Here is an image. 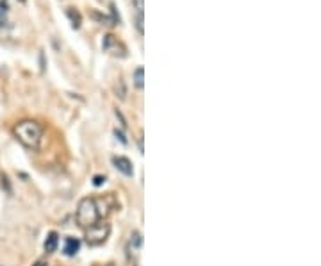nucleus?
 Segmentation results:
<instances>
[{
    "label": "nucleus",
    "mask_w": 321,
    "mask_h": 266,
    "mask_svg": "<svg viewBox=\"0 0 321 266\" xmlns=\"http://www.w3.org/2000/svg\"><path fill=\"white\" fill-rule=\"evenodd\" d=\"M34 266H49V265H47V263H45V261H38Z\"/></svg>",
    "instance_id": "obj_18"
},
{
    "label": "nucleus",
    "mask_w": 321,
    "mask_h": 266,
    "mask_svg": "<svg viewBox=\"0 0 321 266\" xmlns=\"http://www.w3.org/2000/svg\"><path fill=\"white\" fill-rule=\"evenodd\" d=\"M66 16L70 18L71 27H73V29H79L80 23H82V14H80L75 7H68L66 9Z\"/></svg>",
    "instance_id": "obj_9"
},
{
    "label": "nucleus",
    "mask_w": 321,
    "mask_h": 266,
    "mask_svg": "<svg viewBox=\"0 0 321 266\" xmlns=\"http://www.w3.org/2000/svg\"><path fill=\"white\" fill-rule=\"evenodd\" d=\"M114 91H116V97H120L121 100L125 98V95H127V91H125V84H123V80H118V84H116V88H114Z\"/></svg>",
    "instance_id": "obj_13"
},
{
    "label": "nucleus",
    "mask_w": 321,
    "mask_h": 266,
    "mask_svg": "<svg viewBox=\"0 0 321 266\" xmlns=\"http://www.w3.org/2000/svg\"><path fill=\"white\" fill-rule=\"evenodd\" d=\"M80 249V241L77 238H66L64 241V254L66 256H75Z\"/></svg>",
    "instance_id": "obj_7"
},
{
    "label": "nucleus",
    "mask_w": 321,
    "mask_h": 266,
    "mask_svg": "<svg viewBox=\"0 0 321 266\" xmlns=\"http://www.w3.org/2000/svg\"><path fill=\"white\" fill-rule=\"evenodd\" d=\"M143 68L141 66H138L136 70H134V84H136V88H139V89H143Z\"/></svg>",
    "instance_id": "obj_10"
},
{
    "label": "nucleus",
    "mask_w": 321,
    "mask_h": 266,
    "mask_svg": "<svg viewBox=\"0 0 321 266\" xmlns=\"http://www.w3.org/2000/svg\"><path fill=\"white\" fill-rule=\"evenodd\" d=\"M112 164L116 166L118 172H121L123 175H127V177H132V173H134L132 163H130L127 157H123V155H114V157H112Z\"/></svg>",
    "instance_id": "obj_5"
},
{
    "label": "nucleus",
    "mask_w": 321,
    "mask_h": 266,
    "mask_svg": "<svg viewBox=\"0 0 321 266\" xmlns=\"http://www.w3.org/2000/svg\"><path fill=\"white\" fill-rule=\"evenodd\" d=\"M102 49L106 50L107 54L114 56V58H125V56H127V47H125L118 38H114L112 34L104 36Z\"/></svg>",
    "instance_id": "obj_4"
},
{
    "label": "nucleus",
    "mask_w": 321,
    "mask_h": 266,
    "mask_svg": "<svg viewBox=\"0 0 321 266\" xmlns=\"http://www.w3.org/2000/svg\"><path fill=\"white\" fill-rule=\"evenodd\" d=\"M114 136H116V137H120V141L123 143V145H127V137H125L123 134L120 133V131H114Z\"/></svg>",
    "instance_id": "obj_17"
},
{
    "label": "nucleus",
    "mask_w": 321,
    "mask_h": 266,
    "mask_svg": "<svg viewBox=\"0 0 321 266\" xmlns=\"http://www.w3.org/2000/svg\"><path fill=\"white\" fill-rule=\"evenodd\" d=\"M104 182H106V177H102V175H97V177L93 179V184H95V186H102Z\"/></svg>",
    "instance_id": "obj_16"
},
{
    "label": "nucleus",
    "mask_w": 321,
    "mask_h": 266,
    "mask_svg": "<svg viewBox=\"0 0 321 266\" xmlns=\"http://www.w3.org/2000/svg\"><path fill=\"white\" fill-rule=\"evenodd\" d=\"M13 134L18 141L31 150H38L43 139V129L34 120H22L20 124H16L13 127Z\"/></svg>",
    "instance_id": "obj_1"
},
{
    "label": "nucleus",
    "mask_w": 321,
    "mask_h": 266,
    "mask_svg": "<svg viewBox=\"0 0 321 266\" xmlns=\"http://www.w3.org/2000/svg\"><path fill=\"white\" fill-rule=\"evenodd\" d=\"M75 220H77V225H79L80 229H84V231L102 220V218H100V213H98V207H97L95 199L86 197V199L80 200L79 205H77Z\"/></svg>",
    "instance_id": "obj_2"
},
{
    "label": "nucleus",
    "mask_w": 321,
    "mask_h": 266,
    "mask_svg": "<svg viewBox=\"0 0 321 266\" xmlns=\"http://www.w3.org/2000/svg\"><path fill=\"white\" fill-rule=\"evenodd\" d=\"M7 23V2L2 0L0 2V25H5Z\"/></svg>",
    "instance_id": "obj_11"
},
{
    "label": "nucleus",
    "mask_w": 321,
    "mask_h": 266,
    "mask_svg": "<svg viewBox=\"0 0 321 266\" xmlns=\"http://www.w3.org/2000/svg\"><path fill=\"white\" fill-rule=\"evenodd\" d=\"M57 243H59V236L57 232H50L49 236H47V240H45V252L47 254H52L55 252V249H57Z\"/></svg>",
    "instance_id": "obj_6"
},
{
    "label": "nucleus",
    "mask_w": 321,
    "mask_h": 266,
    "mask_svg": "<svg viewBox=\"0 0 321 266\" xmlns=\"http://www.w3.org/2000/svg\"><path fill=\"white\" fill-rule=\"evenodd\" d=\"M134 25H136V31L143 36V32H145V29H143V13H136V16H134Z\"/></svg>",
    "instance_id": "obj_12"
},
{
    "label": "nucleus",
    "mask_w": 321,
    "mask_h": 266,
    "mask_svg": "<svg viewBox=\"0 0 321 266\" xmlns=\"http://www.w3.org/2000/svg\"><path fill=\"white\" fill-rule=\"evenodd\" d=\"M20 2H25V0H20Z\"/></svg>",
    "instance_id": "obj_19"
},
{
    "label": "nucleus",
    "mask_w": 321,
    "mask_h": 266,
    "mask_svg": "<svg viewBox=\"0 0 321 266\" xmlns=\"http://www.w3.org/2000/svg\"><path fill=\"white\" fill-rule=\"evenodd\" d=\"M109 232H111V227L106 222H97L95 225H91L89 229H86V243L89 247H98V245L106 243V240L109 238Z\"/></svg>",
    "instance_id": "obj_3"
},
{
    "label": "nucleus",
    "mask_w": 321,
    "mask_h": 266,
    "mask_svg": "<svg viewBox=\"0 0 321 266\" xmlns=\"http://www.w3.org/2000/svg\"><path fill=\"white\" fill-rule=\"evenodd\" d=\"M132 5H134V9H136V13H143V0H132Z\"/></svg>",
    "instance_id": "obj_15"
},
{
    "label": "nucleus",
    "mask_w": 321,
    "mask_h": 266,
    "mask_svg": "<svg viewBox=\"0 0 321 266\" xmlns=\"http://www.w3.org/2000/svg\"><path fill=\"white\" fill-rule=\"evenodd\" d=\"M111 14H112V20H111L112 25H118V23L121 22V18H120V14H118V11H116V5L112 4V2H111Z\"/></svg>",
    "instance_id": "obj_14"
},
{
    "label": "nucleus",
    "mask_w": 321,
    "mask_h": 266,
    "mask_svg": "<svg viewBox=\"0 0 321 266\" xmlns=\"http://www.w3.org/2000/svg\"><path fill=\"white\" fill-rule=\"evenodd\" d=\"M141 245H143L141 234H139V232H132V234H130V241H129V252L130 254L134 252L136 256H138L139 249H141Z\"/></svg>",
    "instance_id": "obj_8"
}]
</instances>
